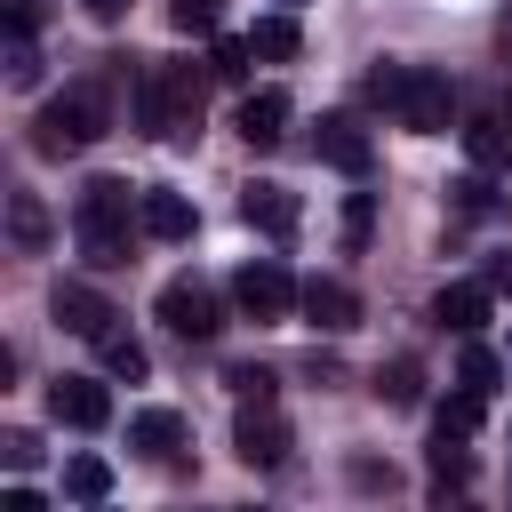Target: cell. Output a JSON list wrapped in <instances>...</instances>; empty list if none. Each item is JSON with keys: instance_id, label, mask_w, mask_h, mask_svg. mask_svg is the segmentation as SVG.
<instances>
[{"instance_id": "cell-1", "label": "cell", "mask_w": 512, "mask_h": 512, "mask_svg": "<svg viewBox=\"0 0 512 512\" xmlns=\"http://www.w3.org/2000/svg\"><path fill=\"white\" fill-rule=\"evenodd\" d=\"M208 64L192 56H160V64H136L128 80V104H136V128L160 136V144H192L200 136V96H208Z\"/></svg>"}, {"instance_id": "cell-2", "label": "cell", "mask_w": 512, "mask_h": 512, "mask_svg": "<svg viewBox=\"0 0 512 512\" xmlns=\"http://www.w3.org/2000/svg\"><path fill=\"white\" fill-rule=\"evenodd\" d=\"M112 80H120L112 64L64 80V88L40 104V120H32V152H40V160H72V152H88V144L112 128Z\"/></svg>"}, {"instance_id": "cell-3", "label": "cell", "mask_w": 512, "mask_h": 512, "mask_svg": "<svg viewBox=\"0 0 512 512\" xmlns=\"http://www.w3.org/2000/svg\"><path fill=\"white\" fill-rule=\"evenodd\" d=\"M128 208H136V192L120 184V176H96V184H80V200H72V240H80V256L88 264H128Z\"/></svg>"}, {"instance_id": "cell-4", "label": "cell", "mask_w": 512, "mask_h": 512, "mask_svg": "<svg viewBox=\"0 0 512 512\" xmlns=\"http://www.w3.org/2000/svg\"><path fill=\"white\" fill-rule=\"evenodd\" d=\"M296 288H304V280H296L280 256H248V264L232 272V304H240V320H264V328H272V320H296Z\"/></svg>"}, {"instance_id": "cell-5", "label": "cell", "mask_w": 512, "mask_h": 512, "mask_svg": "<svg viewBox=\"0 0 512 512\" xmlns=\"http://www.w3.org/2000/svg\"><path fill=\"white\" fill-rule=\"evenodd\" d=\"M392 120L416 128V136H448V120H456V80L432 72V64H408V72H400V96H392Z\"/></svg>"}, {"instance_id": "cell-6", "label": "cell", "mask_w": 512, "mask_h": 512, "mask_svg": "<svg viewBox=\"0 0 512 512\" xmlns=\"http://www.w3.org/2000/svg\"><path fill=\"white\" fill-rule=\"evenodd\" d=\"M160 320H168V336H184V344H216V336H224V296H216L208 280L176 272V280L160 288Z\"/></svg>"}, {"instance_id": "cell-7", "label": "cell", "mask_w": 512, "mask_h": 512, "mask_svg": "<svg viewBox=\"0 0 512 512\" xmlns=\"http://www.w3.org/2000/svg\"><path fill=\"white\" fill-rule=\"evenodd\" d=\"M288 448H296L288 416H280L272 400H240V416H232V456H240L248 472H272V464H288Z\"/></svg>"}, {"instance_id": "cell-8", "label": "cell", "mask_w": 512, "mask_h": 512, "mask_svg": "<svg viewBox=\"0 0 512 512\" xmlns=\"http://www.w3.org/2000/svg\"><path fill=\"white\" fill-rule=\"evenodd\" d=\"M296 312H304V328H320V336H344V328H360V296H352L336 272H312V280L296 288Z\"/></svg>"}, {"instance_id": "cell-9", "label": "cell", "mask_w": 512, "mask_h": 512, "mask_svg": "<svg viewBox=\"0 0 512 512\" xmlns=\"http://www.w3.org/2000/svg\"><path fill=\"white\" fill-rule=\"evenodd\" d=\"M48 312H56V328H72V336H88V344L120 328V312H112L88 280H56V288H48Z\"/></svg>"}, {"instance_id": "cell-10", "label": "cell", "mask_w": 512, "mask_h": 512, "mask_svg": "<svg viewBox=\"0 0 512 512\" xmlns=\"http://www.w3.org/2000/svg\"><path fill=\"white\" fill-rule=\"evenodd\" d=\"M48 416L72 424V432H104V424H112V392H104L96 376H56V384H48Z\"/></svg>"}, {"instance_id": "cell-11", "label": "cell", "mask_w": 512, "mask_h": 512, "mask_svg": "<svg viewBox=\"0 0 512 512\" xmlns=\"http://www.w3.org/2000/svg\"><path fill=\"white\" fill-rule=\"evenodd\" d=\"M288 120H296V104H288V88H248L240 96V112H232V128L256 144V152H272L280 136H288Z\"/></svg>"}, {"instance_id": "cell-12", "label": "cell", "mask_w": 512, "mask_h": 512, "mask_svg": "<svg viewBox=\"0 0 512 512\" xmlns=\"http://www.w3.org/2000/svg\"><path fill=\"white\" fill-rule=\"evenodd\" d=\"M312 144H320V160L344 168V176H368V168H376V144H368V128H360L352 112H320V136H312Z\"/></svg>"}, {"instance_id": "cell-13", "label": "cell", "mask_w": 512, "mask_h": 512, "mask_svg": "<svg viewBox=\"0 0 512 512\" xmlns=\"http://www.w3.org/2000/svg\"><path fill=\"white\" fill-rule=\"evenodd\" d=\"M240 216L264 232V240H296V192L288 184H272V176H256V184H240Z\"/></svg>"}, {"instance_id": "cell-14", "label": "cell", "mask_w": 512, "mask_h": 512, "mask_svg": "<svg viewBox=\"0 0 512 512\" xmlns=\"http://www.w3.org/2000/svg\"><path fill=\"white\" fill-rule=\"evenodd\" d=\"M136 224H144L152 240H192V232H200V208H192L184 192H168V184H136Z\"/></svg>"}, {"instance_id": "cell-15", "label": "cell", "mask_w": 512, "mask_h": 512, "mask_svg": "<svg viewBox=\"0 0 512 512\" xmlns=\"http://www.w3.org/2000/svg\"><path fill=\"white\" fill-rule=\"evenodd\" d=\"M488 312H496V288H488V280H448V288L432 296V320H440L448 336H480Z\"/></svg>"}, {"instance_id": "cell-16", "label": "cell", "mask_w": 512, "mask_h": 512, "mask_svg": "<svg viewBox=\"0 0 512 512\" xmlns=\"http://www.w3.org/2000/svg\"><path fill=\"white\" fill-rule=\"evenodd\" d=\"M184 440H192V424H184L176 408H136V416H128V448H144V456H160V464H176Z\"/></svg>"}, {"instance_id": "cell-17", "label": "cell", "mask_w": 512, "mask_h": 512, "mask_svg": "<svg viewBox=\"0 0 512 512\" xmlns=\"http://www.w3.org/2000/svg\"><path fill=\"white\" fill-rule=\"evenodd\" d=\"M248 48H256L264 64H296V56H304V24H296V8H264V16L248 24Z\"/></svg>"}, {"instance_id": "cell-18", "label": "cell", "mask_w": 512, "mask_h": 512, "mask_svg": "<svg viewBox=\"0 0 512 512\" xmlns=\"http://www.w3.org/2000/svg\"><path fill=\"white\" fill-rule=\"evenodd\" d=\"M464 152H472V168H488V176L512 168V136H504V120H496V112H472V120H464Z\"/></svg>"}, {"instance_id": "cell-19", "label": "cell", "mask_w": 512, "mask_h": 512, "mask_svg": "<svg viewBox=\"0 0 512 512\" xmlns=\"http://www.w3.org/2000/svg\"><path fill=\"white\" fill-rule=\"evenodd\" d=\"M8 240H16L24 256H40V248L56 240V224H48V208H40V192H8Z\"/></svg>"}, {"instance_id": "cell-20", "label": "cell", "mask_w": 512, "mask_h": 512, "mask_svg": "<svg viewBox=\"0 0 512 512\" xmlns=\"http://www.w3.org/2000/svg\"><path fill=\"white\" fill-rule=\"evenodd\" d=\"M368 392H376L384 408H424V368L400 352V360H384V368H376V384H368Z\"/></svg>"}, {"instance_id": "cell-21", "label": "cell", "mask_w": 512, "mask_h": 512, "mask_svg": "<svg viewBox=\"0 0 512 512\" xmlns=\"http://www.w3.org/2000/svg\"><path fill=\"white\" fill-rule=\"evenodd\" d=\"M480 408H488V400L456 384V392H448V400L432 408V440H472V432H480Z\"/></svg>"}, {"instance_id": "cell-22", "label": "cell", "mask_w": 512, "mask_h": 512, "mask_svg": "<svg viewBox=\"0 0 512 512\" xmlns=\"http://www.w3.org/2000/svg\"><path fill=\"white\" fill-rule=\"evenodd\" d=\"M456 384H464V392H480V400H488V392H496V384H504V360H496V352H488V344H480V336H464V352H456Z\"/></svg>"}, {"instance_id": "cell-23", "label": "cell", "mask_w": 512, "mask_h": 512, "mask_svg": "<svg viewBox=\"0 0 512 512\" xmlns=\"http://www.w3.org/2000/svg\"><path fill=\"white\" fill-rule=\"evenodd\" d=\"M64 496L72 504H104L112 496V464L104 456H64Z\"/></svg>"}, {"instance_id": "cell-24", "label": "cell", "mask_w": 512, "mask_h": 512, "mask_svg": "<svg viewBox=\"0 0 512 512\" xmlns=\"http://www.w3.org/2000/svg\"><path fill=\"white\" fill-rule=\"evenodd\" d=\"M96 352H104V368L120 376V384H144V368H152V352L128 336V328H112V336H96Z\"/></svg>"}, {"instance_id": "cell-25", "label": "cell", "mask_w": 512, "mask_h": 512, "mask_svg": "<svg viewBox=\"0 0 512 512\" xmlns=\"http://www.w3.org/2000/svg\"><path fill=\"white\" fill-rule=\"evenodd\" d=\"M248 64H256L248 32H240V40H232V32H216V40H208V72H216V80H248Z\"/></svg>"}, {"instance_id": "cell-26", "label": "cell", "mask_w": 512, "mask_h": 512, "mask_svg": "<svg viewBox=\"0 0 512 512\" xmlns=\"http://www.w3.org/2000/svg\"><path fill=\"white\" fill-rule=\"evenodd\" d=\"M168 24H176V32H192V40H216L224 0H168Z\"/></svg>"}, {"instance_id": "cell-27", "label": "cell", "mask_w": 512, "mask_h": 512, "mask_svg": "<svg viewBox=\"0 0 512 512\" xmlns=\"http://www.w3.org/2000/svg\"><path fill=\"white\" fill-rule=\"evenodd\" d=\"M224 384H232V400H272V368L264 360H232Z\"/></svg>"}, {"instance_id": "cell-28", "label": "cell", "mask_w": 512, "mask_h": 512, "mask_svg": "<svg viewBox=\"0 0 512 512\" xmlns=\"http://www.w3.org/2000/svg\"><path fill=\"white\" fill-rule=\"evenodd\" d=\"M448 192H456V208H464V216H496V208H504V200L488 192V168H480V176H456Z\"/></svg>"}, {"instance_id": "cell-29", "label": "cell", "mask_w": 512, "mask_h": 512, "mask_svg": "<svg viewBox=\"0 0 512 512\" xmlns=\"http://www.w3.org/2000/svg\"><path fill=\"white\" fill-rule=\"evenodd\" d=\"M8 80H16V88L40 80V48H32V32H8Z\"/></svg>"}, {"instance_id": "cell-30", "label": "cell", "mask_w": 512, "mask_h": 512, "mask_svg": "<svg viewBox=\"0 0 512 512\" xmlns=\"http://www.w3.org/2000/svg\"><path fill=\"white\" fill-rule=\"evenodd\" d=\"M400 72H408V64H376V72L360 80V96H368L376 112H392V96H400Z\"/></svg>"}, {"instance_id": "cell-31", "label": "cell", "mask_w": 512, "mask_h": 512, "mask_svg": "<svg viewBox=\"0 0 512 512\" xmlns=\"http://www.w3.org/2000/svg\"><path fill=\"white\" fill-rule=\"evenodd\" d=\"M368 232H376V192H352V200H344V240L360 248Z\"/></svg>"}, {"instance_id": "cell-32", "label": "cell", "mask_w": 512, "mask_h": 512, "mask_svg": "<svg viewBox=\"0 0 512 512\" xmlns=\"http://www.w3.org/2000/svg\"><path fill=\"white\" fill-rule=\"evenodd\" d=\"M352 488H376V496H392V488H400V472H392V464H376V456H352Z\"/></svg>"}, {"instance_id": "cell-33", "label": "cell", "mask_w": 512, "mask_h": 512, "mask_svg": "<svg viewBox=\"0 0 512 512\" xmlns=\"http://www.w3.org/2000/svg\"><path fill=\"white\" fill-rule=\"evenodd\" d=\"M0 16H8V32H40L48 8H40V0H0Z\"/></svg>"}, {"instance_id": "cell-34", "label": "cell", "mask_w": 512, "mask_h": 512, "mask_svg": "<svg viewBox=\"0 0 512 512\" xmlns=\"http://www.w3.org/2000/svg\"><path fill=\"white\" fill-rule=\"evenodd\" d=\"M0 456H8V464H16V472H24V464H32V456H40V440H32V432H8V440H0Z\"/></svg>"}, {"instance_id": "cell-35", "label": "cell", "mask_w": 512, "mask_h": 512, "mask_svg": "<svg viewBox=\"0 0 512 512\" xmlns=\"http://www.w3.org/2000/svg\"><path fill=\"white\" fill-rule=\"evenodd\" d=\"M480 280H488V288H496V296H512V248H496V256H488V272H480Z\"/></svg>"}, {"instance_id": "cell-36", "label": "cell", "mask_w": 512, "mask_h": 512, "mask_svg": "<svg viewBox=\"0 0 512 512\" xmlns=\"http://www.w3.org/2000/svg\"><path fill=\"white\" fill-rule=\"evenodd\" d=\"M80 8H88L96 24H120V16H128V0H80Z\"/></svg>"}, {"instance_id": "cell-37", "label": "cell", "mask_w": 512, "mask_h": 512, "mask_svg": "<svg viewBox=\"0 0 512 512\" xmlns=\"http://www.w3.org/2000/svg\"><path fill=\"white\" fill-rule=\"evenodd\" d=\"M496 40H504V56H512V8H504V24H496Z\"/></svg>"}, {"instance_id": "cell-38", "label": "cell", "mask_w": 512, "mask_h": 512, "mask_svg": "<svg viewBox=\"0 0 512 512\" xmlns=\"http://www.w3.org/2000/svg\"><path fill=\"white\" fill-rule=\"evenodd\" d=\"M272 8H304V0H272Z\"/></svg>"}]
</instances>
